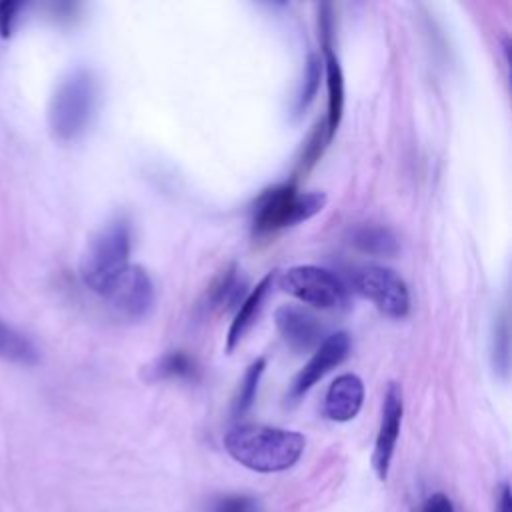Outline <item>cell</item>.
Listing matches in <instances>:
<instances>
[{
    "instance_id": "obj_1",
    "label": "cell",
    "mask_w": 512,
    "mask_h": 512,
    "mask_svg": "<svg viewBox=\"0 0 512 512\" xmlns=\"http://www.w3.org/2000/svg\"><path fill=\"white\" fill-rule=\"evenodd\" d=\"M224 448L244 468L270 474L292 468L306 448V438L286 428L238 424L224 434Z\"/></svg>"
},
{
    "instance_id": "obj_2",
    "label": "cell",
    "mask_w": 512,
    "mask_h": 512,
    "mask_svg": "<svg viewBox=\"0 0 512 512\" xmlns=\"http://www.w3.org/2000/svg\"><path fill=\"white\" fill-rule=\"evenodd\" d=\"M132 226L124 216H114L88 242L80 258V278L88 290L106 296L120 274L130 266Z\"/></svg>"
},
{
    "instance_id": "obj_3",
    "label": "cell",
    "mask_w": 512,
    "mask_h": 512,
    "mask_svg": "<svg viewBox=\"0 0 512 512\" xmlns=\"http://www.w3.org/2000/svg\"><path fill=\"white\" fill-rule=\"evenodd\" d=\"M96 96L98 84L88 68H76L60 80L48 106V126L56 140L72 142L88 128Z\"/></svg>"
},
{
    "instance_id": "obj_4",
    "label": "cell",
    "mask_w": 512,
    "mask_h": 512,
    "mask_svg": "<svg viewBox=\"0 0 512 512\" xmlns=\"http://www.w3.org/2000/svg\"><path fill=\"white\" fill-rule=\"evenodd\" d=\"M326 206L324 192H300L294 184L264 190L252 204L250 228L256 238L276 234L316 216Z\"/></svg>"
},
{
    "instance_id": "obj_5",
    "label": "cell",
    "mask_w": 512,
    "mask_h": 512,
    "mask_svg": "<svg viewBox=\"0 0 512 512\" xmlns=\"http://www.w3.org/2000/svg\"><path fill=\"white\" fill-rule=\"evenodd\" d=\"M278 286L282 292L320 310H346L350 306L346 284L334 272L314 264L284 270L278 278Z\"/></svg>"
},
{
    "instance_id": "obj_6",
    "label": "cell",
    "mask_w": 512,
    "mask_h": 512,
    "mask_svg": "<svg viewBox=\"0 0 512 512\" xmlns=\"http://www.w3.org/2000/svg\"><path fill=\"white\" fill-rule=\"evenodd\" d=\"M354 290L370 300L384 316L404 318L410 310V292L406 282L390 268L366 264L352 274Z\"/></svg>"
},
{
    "instance_id": "obj_7",
    "label": "cell",
    "mask_w": 512,
    "mask_h": 512,
    "mask_svg": "<svg viewBox=\"0 0 512 512\" xmlns=\"http://www.w3.org/2000/svg\"><path fill=\"white\" fill-rule=\"evenodd\" d=\"M104 298L112 312L122 320L148 318L156 302L152 278L138 264H130Z\"/></svg>"
},
{
    "instance_id": "obj_8",
    "label": "cell",
    "mask_w": 512,
    "mask_h": 512,
    "mask_svg": "<svg viewBox=\"0 0 512 512\" xmlns=\"http://www.w3.org/2000/svg\"><path fill=\"white\" fill-rule=\"evenodd\" d=\"M350 354V336L346 332L328 334L318 348L314 350L312 358L304 364V368L294 376L286 398L290 402H298L316 382H320L330 370L340 366Z\"/></svg>"
},
{
    "instance_id": "obj_9",
    "label": "cell",
    "mask_w": 512,
    "mask_h": 512,
    "mask_svg": "<svg viewBox=\"0 0 512 512\" xmlns=\"http://www.w3.org/2000/svg\"><path fill=\"white\" fill-rule=\"evenodd\" d=\"M402 412H404L402 388L396 382H390L384 392L380 426H378V434H376L374 450H372V468H374L378 480L388 478V470H390L398 434H400Z\"/></svg>"
},
{
    "instance_id": "obj_10",
    "label": "cell",
    "mask_w": 512,
    "mask_h": 512,
    "mask_svg": "<svg viewBox=\"0 0 512 512\" xmlns=\"http://www.w3.org/2000/svg\"><path fill=\"white\" fill-rule=\"evenodd\" d=\"M274 322L282 340L294 352H308L312 348L316 350L318 344L326 338L324 324L312 312L296 304H284L276 308Z\"/></svg>"
},
{
    "instance_id": "obj_11",
    "label": "cell",
    "mask_w": 512,
    "mask_h": 512,
    "mask_svg": "<svg viewBox=\"0 0 512 512\" xmlns=\"http://www.w3.org/2000/svg\"><path fill=\"white\" fill-rule=\"evenodd\" d=\"M364 402V382L360 376L346 372L336 376L324 396V414L332 422L352 420Z\"/></svg>"
},
{
    "instance_id": "obj_12",
    "label": "cell",
    "mask_w": 512,
    "mask_h": 512,
    "mask_svg": "<svg viewBox=\"0 0 512 512\" xmlns=\"http://www.w3.org/2000/svg\"><path fill=\"white\" fill-rule=\"evenodd\" d=\"M322 54H324L322 70L326 78V96H328L324 124H326L328 138L332 140L344 114V74H342L340 60L332 50V42H322Z\"/></svg>"
},
{
    "instance_id": "obj_13",
    "label": "cell",
    "mask_w": 512,
    "mask_h": 512,
    "mask_svg": "<svg viewBox=\"0 0 512 512\" xmlns=\"http://www.w3.org/2000/svg\"><path fill=\"white\" fill-rule=\"evenodd\" d=\"M272 284H274V274L268 272V274L244 296V300H242L240 306L236 308L234 320H232V324H230V328H228V334H226V350H228V352H232V350L240 344V340L248 334V330L254 326L256 318H258L260 312H262L264 300H266V296H268Z\"/></svg>"
},
{
    "instance_id": "obj_14",
    "label": "cell",
    "mask_w": 512,
    "mask_h": 512,
    "mask_svg": "<svg viewBox=\"0 0 512 512\" xmlns=\"http://www.w3.org/2000/svg\"><path fill=\"white\" fill-rule=\"evenodd\" d=\"M246 278L240 274V270L232 264L226 270L220 272V276L212 282L208 288L204 308L208 312H226L232 308H238L244 296L248 294Z\"/></svg>"
},
{
    "instance_id": "obj_15",
    "label": "cell",
    "mask_w": 512,
    "mask_h": 512,
    "mask_svg": "<svg viewBox=\"0 0 512 512\" xmlns=\"http://www.w3.org/2000/svg\"><path fill=\"white\" fill-rule=\"evenodd\" d=\"M350 244L372 256H394L400 250L398 236L384 224H358L350 232Z\"/></svg>"
},
{
    "instance_id": "obj_16",
    "label": "cell",
    "mask_w": 512,
    "mask_h": 512,
    "mask_svg": "<svg viewBox=\"0 0 512 512\" xmlns=\"http://www.w3.org/2000/svg\"><path fill=\"white\" fill-rule=\"evenodd\" d=\"M146 376L150 380H194L198 366L186 352L172 350L146 366Z\"/></svg>"
},
{
    "instance_id": "obj_17",
    "label": "cell",
    "mask_w": 512,
    "mask_h": 512,
    "mask_svg": "<svg viewBox=\"0 0 512 512\" xmlns=\"http://www.w3.org/2000/svg\"><path fill=\"white\" fill-rule=\"evenodd\" d=\"M0 358L6 362L22 364V366H30L38 360V352L34 344L2 318H0Z\"/></svg>"
},
{
    "instance_id": "obj_18",
    "label": "cell",
    "mask_w": 512,
    "mask_h": 512,
    "mask_svg": "<svg viewBox=\"0 0 512 512\" xmlns=\"http://www.w3.org/2000/svg\"><path fill=\"white\" fill-rule=\"evenodd\" d=\"M264 370H266V358H262V356L248 364V368L240 380V386L236 390V396L232 400V414L236 418L244 416L252 408Z\"/></svg>"
},
{
    "instance_id": "obj_19",
    "label": "cell",
    "mask_w": 512,
    "mask_h": 512,
    "mask_svg": "<svg viewBox=\"0 0 512 512\" xmlns=\"http://www.w3.org/2000/svg\"><path fill=\"white\" fill-rule=\"evenodd\" d=\"M490 362L496 374L502 378L508 376L510 366V340H508V320L506 312H500L492 322L490 334Z\"/></svg>"
},
{
    "instance_id": "obj_20",
    "label": "cell",
    "mask_w": 512,
    "mask_h": 512,
    "mask_svg": "<svg viewBox=\"0 0 512 512\" xmlns=\"http://www.w3.org/2000/svg\"><path fill=\"white\" fill-rule=\"evenodd\" d=\"M320 78H322V60L318 54H310L306 60V66H304V76H302L300 88H298V92L294 96V104H292V110L296 116H302V112L316 98Z\"/></svg>"
},
{
    "instance_id": "obj_21",
    "label": "cell",
    "mask_w": 512,
    "mask_h": 512,
    "mask_svg": "<svg viewBox=\"0 0 512 512\" xmlns=\"http://www.w3.org/2000/svg\"><path fill=\"white\" fill-rule=\"evenodd\" d=\"M328 142H330V138H328V132H326V124L322 120L314 126V130L310 132V136L304 144V152H302V158H300V168H304V170L312 168L316 164V160L322 156V150L326 148Z\"/></svg>"
},
{
    "instance_id": "obj_22",
    "label": "cell",
    "mask_w": 512,
    "mask_h": 512,
    "mask_svg": "<svg viewBox=\"0 0 512 512\" xmlns=\"http://www.w3.org/2000/svg\"><path fill=\"white\" fill-rule=\"evenodd\" d=\"M212 512H260V502L248 494H230L220 498Z\"/></svg>"
},
{
    "instance_id": "obj_23",
    "label": "cell",
    "mask_w": 512,
    "mask_h": 512,
    "mask_svg": "<svg viewBox=\"0 0 512 512\" xmlns=\"http://www.w3.org/2000/svg\"><path fill=\"white\" fill-rule=\"evenodd\" d=\"M20 10H24V2H10V0L0 2V38L6 40L12 36Z\"/></svg>"
},
{
    "instance_id": "obj_24",
    "label": "cell",
    "mask_w": 512,
    "mask_h": 512,
    "mask_svg": "<svg viewBox=\"0 0 512 512\" xmlns=\"http://www.w3.org/2000/svg\"><path fill=\"white\" fill-rule=\"evenodd\" d=\"M420 512H454V506L446 494L434 492L424 500Z\"/></svg>"
},
{
    "instance_id": "obj_25",
    "label": "cell",
    "mask_w": 512,
    "mask_h": 512,
    "mask_svg": "<svg viewBox=\"0 0 512 512\" xmlns=\"http://www.w3.org/2000/svg\"><path fill=\"white\" fill-rule=\"evenodd\" d=\"M494 512H512V494H510V484L502 482L496 490V508Z\"/></svg>"
}]
</instances>
